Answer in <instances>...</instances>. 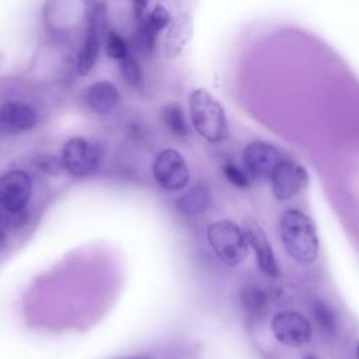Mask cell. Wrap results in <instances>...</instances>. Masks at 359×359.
Wrapping results in <instances>:
<instances>
[{
	"label": "cell",
	"mask_w": 359,
	"mask_h": 359,
	"mask_svg": "<svg viewBox=\"0 0 359 359\" xmlns=\"http://www.w3.org/2000/svg\"><path fill=\"white\" fill-rule=\"evenodd\" d=\"M279 233L287 254L299 264H310L318 254V236L313 220L299 209H287L280 216Z\"/></svg>",
	"instance_id": "1"
},
{
	"label": "cell",
	"mask_w": 359,
	"mask_h": 359,
	"mask_svg": "<svg viewBox=\"0 0 359 359\" xmlns=\"http://www.w3.org/2000/svg\"><path fill=\"white\" fill-rule=\"evenodd\" d=\"M188 109L194 129L209 143H220L230 135L222 104L205 88L189 94Z\"/></svg>",
	"instance_id": "2"
},
{
	"label": "cell",
	"mask_w": 359,
	"mask_h": 359,
	"mask_svg": "<svg viewBox=\"0 0 359 359\" xmlns=\"http://www.w3.org/2000/svg\"><path fill=\"white\" fill-rule=\"evenodd\" d=\"M206 237L216 257L229 266L241 264L248 255V241L243 227L230 220H217L209 224Z\"/></svg>",
	"instance_id": "3"
},
{
	"label": "cell",
	"mask_w": 359,
	"mask_h": 359,
	"mask_svg": "<svg viewBox=\"0 0 359 359\" xmlns=\"http://www.w3.org/2000/svg\"><path fill=\"white\" fill-rule=\"evenodd\" d=\"M60 158L67 174L73 177H86L100 164L101 146L93 139L73 136L63 144Z\"/></svg>",
	"instance_id": "4"
},
{
	"label": "cell",
	"mask_w": 359,
	"mask_h": 359,
	"mask_svg": "<svg viewBox=\"0 0 359 359\" xmlns=\"http://www.w3.org/2000/svg\"><path fill=\"white\" fill-rule=\"evenodd\" d=\"M107 15L102 4L94 6L87 17L86 36L77 53L76 69L80 76H88L100 57L102 35H105Z\"/></svg>",
	"instance_id": "5"
},
{
	"label": "cell",
	"mask_w": 359,
	"mask_h": 359,
	"mask_svg": "<svg viewBox=\"0 0 359 359\" xmlns=\"http://www.w3.org/2000/svg\"><path fill=\"white\" fill-rule=\"evenodd\" d=\"M32 194V180L24 170H10L0 175V209L10 217H20Z\"/></svg>",
	"instance_id": "6"
},
{
	"label": "cell",
	"mask_w": 359,
	"mask_h": 359,
	"mask_svg": "<svg viewBox=\"0 0 359 359\" xmlns=\"http://www.w3.org/2000/svg\"><path fill=\"white\" fill-rule=\"evenodd\" d=\"M153 177L160 188L174 192L188 185L189 168L182 154L168 147L156 156L153 161Z\"/></svg>",
	"instance_id": "7"
},
{
	"label": "cell",
	"mask_w": 359,
	"mask_h": 359,
	"mask_svg": "<svg viewBox=\"0 0 359 359\" xmlns=\"http://www.w3.org/2000/svg\"><path fill=\"white\" fill-rule=\"evenodd\" d=\"M271 330L275 339L290 348L306 345L311 338V325L309 320L300 313L285 310L272 317Z\"/></svg>",
	"instance_id": "8"
},
{
	"label": "cell",
	"mask_w": 359,
	"mask_h": 359,
	"mask_svg": "<svg viewBox=\"0 0 359 359\" xmlns=\"http://www.w3.org/2000/svg\"><path fill=\"white\" fill-rule=\"evenodd\" d=\"M282 161L279 151L261 140L250 142L243 150V163L247 174L255 181H269Z\"/></svg>",
	"instance_id": "9"
},
{
	"label": "cell",
	"mask_w": 359,
	"mask_h": 359,
	"mask_svg": "<svg viewBox=\"0 0 359 359\" xmlns=\"http://www.w3.org/2000/svg\"><path fill=\"white\" fill-rule=\"evenodd\" d=\"M269 182L272 194L278 201H289L309 185V172L296 161L282 160L275 168Z\"/></svg>",
	"instance_id": "10"
},
{
	"label": "cell",
	"mask_w": 359,
	"mask_h": 359,
	"mask_svg": "<svg viewBox=\"0 0 359 359\" xmlns=\"http://www.w3.org/2000/svg\"><path fill=\"white\" fill-rule=\"evenodd\" d=\"M243 230L245 233L248 245L255 252L257 265L259 266L261 272L269 278H278L280 275V269L262 227L254 219H245L243 222Z\"/></svg>",
	"instance_id": "11"
},
{
	"label": "cell",
	"mask_w": 359,
	"mask_h": 359,
	"mask_svg": "<svg viewBox=\"0 0 359 359\" xmlns=\"http://www.w3.org/2000/svg\"><path fill=\"white\" fill-rule=\"evenodd\" d=\"M38 123L36 109L24 101H6L0 105V130L18 135L31 130Z\"/></svg>",
	"instance_id": "12"
},
{
	"label": "cell",
	"mask_w": 359,
	"mask_h": 359,
	"mask_svg": "<svg viewBox=\"0 0 359 359\" xmlns=\"http://www.w3.org/2000/svg\"><path fill=\"white\" fill-rule=\"evenodd\" d=\"M83 101L91 112L97 115H108L118 107L121 93L112 81L98 80L86 88Z\"/></svg>",
	"instance_id": "13"
},
{
	"label": "cell",
	"mask_w": 359,
	"mask_h": 359,
	"mask_svg": "<svg viewBox=\"0 0 359 359\" xmlns=\"http://www.w3.org/2000/svg\"><path fill=\"white\" fill-rule=\"evenodd\" d=\"M210 203V191L203 184H198L175 201V208L184 216L195 217L208 210Z\"/></svg>",
	"instance_id": "14"
},
{
	"label": "cell",
	"mask_w": 359,
	"mask_h": 359,
	"mask_svg": "<svg viewBox=\"0 0 359 359\" xmlns=\"http://www.w3.org/2000/svg\"><path fill=\"white\" fill-rule=\"evenodd\" d=\"M240 300L245 313L252 318H261L269 309L268 293L257 283H247L241 287Z\"/></svg>",
	"instance_id": "15"
},
{
	"label": "cell",
	"mask_w": 359,
	"mask_h": 359,
	"mask_svg": "<svg viewBox=\"0 0 359 359\" xmlns=\"http://www.w3.org/2000/svg\"><path fill=\"white\" fill-rule=\"evenodd\" d=\"M191 36V20L185 15H180L168 25V32L164 41L165 53L172 57L177 56Z\"/></svg>",
	"instance_id": "16"
},
{
	"label": "cell",
	"mask_w": 359,
	"mask_h": 359,
	"mask_svg": "<svg viewBox=\"0 0 359 359\" xmlns=\"http://www.w3.org/2000/svg\"><path fill=\"white\" fill-rule=\"evenodd\" d=\"M160 118L168 132L180 139H185L189 135V126L184 114V109L178 102H168L161 108Z\"/></svg>",
	"instance_id": "17"
},
{
	"label": "cell",
	"mask_w": 359,
	"mask_h": 359,
	"mask_svg": "<svg viewBox=\"0 0 359 359\" xmlns=\"http://www.w3.org/2000/svg\"><path fill=\"white\" fill-rule=\"evenodd\" d=\"M311 314L324 335H327V337L337 335V332H338L337 314L327 302L316 300L311 306Z\"/></svg>",
	"instance_id": "18"
},
{
	"label": "cell",
	"mask_w": 359,
	"mask_h": 359,
	"mask_svg": "<svg viewBox=\"0 0 359 359\" xmlns=\"http://www.w3.org/2000/svg\"><path fill=\"white\" fill-rule=\"evenodd\" d=\"M119 70H121V74H122L125 83L129 87H132L137 91L143 90L144 73H143V69H142L139 60L132 53H129L126 57L119 60Z\"/></svg>",
	"instance_id": "19"
},
{
	"label": "cell",
	"mask_w": 359,
	"mask_h": 359,
	"mask_svg": "<svg viewBox=\"0 0 359 359\" xmlns=\"http://www.w3.org/2000/svg\"><path fill=\"white\" fill-rule=\"evenodd\" d=\"M136 31H135V48L143 56H150L157 45L158 34H156L144 21V17L136 21Z\"/></svg>",
	"instance_id": "20"
},
{
	"label": "cell",
	"mask_w": 359,
	"mask_h": 359,
	"mask_svg": "<svg viewBox=\"0 0 359 359\" xmlns=\"http://www.w3.org/2000/svg\"><path fill=\"white\" fill-rule=\"evenodd\" d=\"M104 43H105V53L112 60L119 62L130 53L126 39L115 29H108L105 32Z\"/></svg>",
	"instance_id": "21"
},
{
	"label": "cell",
	"mask_w": 359,
	"mask_h": 359,
	"mask_svg": "<svg viewBox=\"0 0 359 359\" xmlns=\"http://www.w3.org/2000/svg\"><path fill=\"white\" fill-rule=\"evenodd\" d=\"M144 21L156 34H160L163 29L168 28L170 22L172 21V17L164 6L156 4L151 8V11L144 15Z\"/></svg>",
	"instance_id": "22"
},
{
	"label": "cell",
	"mask_w": 359,
	"mask_h": 359,
	"mask_svg": "<svg viewBox=\"0 0 359 359\" xmlns=\"http://www.w3.org/2000/svg\"><path fill=\"white\" fill-rule=\"evenodd\" d=\"M223 174L226 177V180L234 185L236 188H240V189H245L250 187V182H251V178L250 175L247 174L245 170H241L238 165L233 164L231 161H227L226 164H223Z\"/></svg>",
	"instance_id": "23"
},
{
	"label": "cell",
	"mask_w": 359,
	"mask_h": 359,
	"mask_svg": "<svg viewBox=\"0 0 359 359\" xmlns=\"http://www.w3.org/2000/svg\"><path fill=\"white\" fill-rule=\"evenodd\" d=\"M34 163L42 172L48 175H59L66 171L62 158L52 154H39L35 157Z\"/></svg>",
	"instance_id": "24"
},
{
	"label": "cell",
	"mask_w": 359,
	"mask_h": 359,
	"mask_svg": "<svg viewBox=\"0 0 359 359\" xmlns=\"http://www.w3.org/2000/svg\"><path fill=\"white\" fill-rule=\"evenodd\" d=\"M132 10L135 14V20L139 21L146 15V10L149 6V0H130Z\"/></svg>",
	"instance_id": "25"
},
{
	"label": "cell",
	"mask_w": 359,
	"mask_h": 359,
	"mask_svg": "<svg viewBox=\"0 0 359 359\" xmlns=\"http://www.w3.org/2000/svg\"><path fill=\"white\" fill-rule=\"evenodd\" d=\"M6 245V229L4 222L0 219V250Z\"/></svg>",
	"instance_id": "26"
},
{
	"label": "cell",
	"mask_w": 359,
	"mask_h": 359,
	"mask_svg": "<svg viewBox=\"0 0 359 359\" xmlns=\"http://www.w3.org/2000/svg\"><path fill=\"white\" fill-rule=\"evenodd\" d=\"M355 358L359 359V341H358V344H356V346H355Z\"/></svg>",
	"instance_id": "27"
},
{
	"label": "cell",
	"mask_w": 359,
	"mask_h": 359,
	"mask_svg": "<svg viewBox=\"0 0 359 359\" xmlns=\"http://www.w3.org/2000/svg\"><path fill=\"white\" fill-rule=\"evenodd\" d=\"M302 359H317V358H314V356H311V355H306V356H303Z\"/></svg>",
	"instance_id": "28"
},
{
	"label": "cell",
	"mask_w": 359,
	"mask_h": 359,
	"mask_svg": "<svg viewBox=\"0 0 359 359\" xmlns=\"http://www.w3.org/2000/svg\"><path fill=\"white\" fill-rule=\"evenodd\" d=\"M128 359H146V358H143V356H140V358L136 356V358H128Z\"/></svg>",
	"instance_id": "29"
}]
</instances>
